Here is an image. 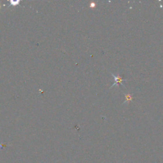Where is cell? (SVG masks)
<instances>
[{
  "mask_svg": "<svg viewBox=\"0 0 163 163\" xmlns=\"http://www.w3.org/2000/svg\"><path fill=\"white\" fill-rule=\"evenodd\" d=\"M110 73L111 74V75L113 76V77H114V79H115V83H114V84H113L112 85L111 87H110V89H111V88H112L114 86H115V85H117L118 86V84H121L123 87H124L125 88L126 87H125V85L123 84V82L124 81H126L127 80V79H123V78H122L120 76H119V75H115L114 73H111L110 72Z\"/></svg>",
  "mask_w": 163,
  "mask_h": 163,
  "instance_id": "1",
  "label": "cell"
},
{
  "mask_svg": "<svg viewBox=\"0 0 163 163\" xmlns=\"http://www.w3.org/2000/svg\"><path fill=\"white\" fill-rule=\"evenodd\" d=\"M125 96L126 97V100L124 101V103H123V104H124L126 103H129V101H132L133 100V98H132V96L131 95H130V94H125Z\"/></svg>",
  "mask_w": 163,
  "mask_h": 163,
  "instance_id": "2",
  "label": "cell"
},
{
  "mask_svg": "<svg viewBox=\"0 0 163 163\" xmlns=\"http://www.w3.org/2000/svg\"><path fill=\"white\" fill-rule=\"evenodd\" d=\"M95 6V4H91V6Z\"/></svg>",
  "mask_w": 163,
  "mask_h": 163,
  "instance_id": "3",
  "label": "cell"
}]
</instances>
